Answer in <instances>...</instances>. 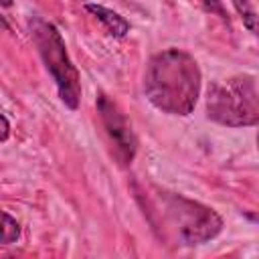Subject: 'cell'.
I'll list each match as a JSON object with an SVG mask.
<instances>
[{"label":"cell","instance_id":"6da1fadb","mask_svg":"<svg viewBox=\"0 0 259 259\" xmlns=\"http://www.w3.org/2000/svg\"><path fill=\"white\" fill-rule=\"evenodd\" d=\"M200 79V69L188 53L166 49L148 63L144 93L156 109L170 115H188L198 101Z\"/></svg>","mask_w":259,"mask_h":259},{"label":"cell","instance_id":"7a4b0ae2","mask_svg":"<svg viewBox=\"0 0 259 259\" xmlns=\"http://www.w3.org/2000/svg\"><path fill=\"white\" fill-rule=\"evenodd\" d=\"M28 28H30V36L36 45V51H38L47 71L51 73V77L57 83L61 101L69 109H77L79 101H81V79H79L77 67L73 65V61L67 53L61 32L57 30L55 24L47 22L40 16L30 18Z\"/></svg>","mask_w":259,"mask_h":259},{"label":"cell","instance_id":"3957f363","mask_svg":"<svg viewBox=\"0 0 259 259\" xmlns=\"http://www.w3.org/2000/svg\"><path fill=\"white\" fill-rule=\"evenodd\" d=\"M160 204L162 225L174 233L180 245H202L223 231V219L210 206H204L196 200L162 192Z\"/></svg>","mask_w":259,"mask_h":259},{"label":"cell","instance_id":"277c9868","mask_svg":"<svg viewBox=\"0 0 259 259\" xmlns=\"http://www.w3.org/2000/svg\"><path fill=\"white\" fill-rule=\"evenodd\" d=\"M206 113L212 121L229 127L255 125L259 121V97L255 77L239 75L212 85L208 89Z\"/></svg>","mask_w":259,"mask_h":259},{"label":"cell","instance_id":"5b68a950","mask_svg":"<svg viewBox=\"0 0 259 259\" xmlns=\"http://www.w3.org/2000/svg\"><path fill=\"white\" fill-rule=\"evenodd\" d=\"M97 111H99L103 130L115 150L113 152L115 158L121 164H132L136 150H138V140L132 130V123L121 113V109L103 93H99V97H97Z\"/></svg>","mask_w":259,"mask_h":259},{"label":"cell","instance_id":"8992f818","mask_svg":"<svg viewBox=\"0 0 259 259\" xmlns=\"http://www.w3.org/2000/svg\"><path fill=\"white\" fill-rule=\"evenodd\" d=\"M85 10H87L89 14H93V16L105 26V30H107L111 36L123 38V36L130 32V22H127L121 14H117V12L109 10V8H105V6H101V4H85Z\"/></svg>","mask_w":259,"mask_h":259},{"label":"cell","instance_id":"52a82bcc","mask_svg":"<svg viewBox=\"0 0 259 259\" xmlns=\"http://www.w3.org/2000/svg\"><path fill=\"white\" fill-rule=\"evenodd\" d=\"M20 237V227L14 217L0 210V245H12Z\"/></svg>","mask_w":259,"mask_h":259},{"label":"cell","instance_id":"ba28073f","mask_svg":"<svg viewBox=\"0 0 259 259\" xmlns=\"http://www.w3.org/2000/svg\"><path fill=\"white\" fill-rule=\"evenodd\" d=\"M233 4H235V8H237V12L241 14L245 26L255 34V32H257V14H255L251 2H249V0H233Z\"/></svg>","mask_w":259,"mask_h":259},{"label":"cell","instance_id":"9c48e42d","mask_svg":"<svg viewBox=\"0 0 259 259\" xmlns=\"http://www.w3.org/2000/svg\"><path fill=\"white\" fill-rule=\"evenodd\" d=\"M202 4H204V8H206L208 12H212V14L221 16V18H227V12H225V8H223V2H221V0H202Z\"/></svg>","mask_w":259,"mask_h":259},{"label":"cell","instance_id":"30bf717a","mask_svg":"<svg viewBox=\"0 0 259 259\" xmlns=\"http://www.w3.org/2000/svg\"><path fill=\"white\" fill-rule=\"evenodd\" d=\"M8 134H10V123H8V119L0 113V142H4V140L8 138Z\"/></svg>","mask_w":259,"mask_h":259},{"label":"cell","instance_id":"8fae6325","mask_svg":"<svg viewBox=\"0 0 259 259\" xmlns=\"http://www.w3.org/2000/svg\"><path fill=\"white\" fill-rule=\"evenodd\" d=\"M0 6H6L8 8V6H12V0H0Z\"/></svg>","mask_w":259,"mask_h":259}]
</instances>
